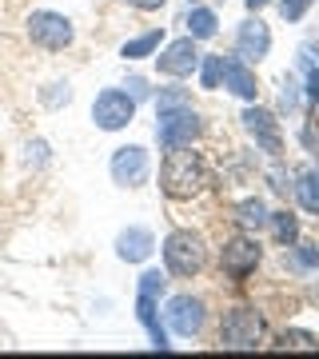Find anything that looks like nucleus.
I'll return each instance as SVG.
<instances>
[{
  "label": "nucleus",
  "mask_w": 319,
  "mask_h": 359,
  "mask_svg": "<svg viewBox=\"0 0 319 359\" xmlns=\"http://www.w3.org/2000/svg\"><path fill=\"white\" fill-rule=\"evenodd\" d=\"M208 184H212L208 160L191 144H184V148H164V160H160V192L168 200H196Z\"/></svg>",
  "instance_id": "nucleus-1"
},
{
  "label": "nucleus",
  "mask_w": 319,
  "mask_h": 359,
  "mask_svg": "<svg viewBox=\"0 0 319 359\" xmlns=\"http://www.w3.org/2000/svg\"><path fill=\"white\" fill-rule=\"evenodd\" d=\"M160 256H164V271L168 276H176V280H191V276H200L208 264V244L200 231L191 228H176L164 236V244H160Z\"/></svg>",
  "instance_id": "nucleus-2"
},
{
  "label": "nucleus",
  "mask_w": 319,
  "mask_h": 359,
  "mask_svg": "<svg viewBox=\"0 0 319 359\" xmlns=\"http://www.w3.org/2000/svg\"><path fill=\"white\" fill-rule=\"evenodd\" d=\"M264 332H268V323H264L259 308L236 304L219 320V347L224 351H255V347L264 344Z\"/></svg>",
  "instance_id": "nucleus-3"
},
{
  "label": "nucleus",
  "mask_w": 319,
  "mask_h": 359,
  "mask_svg": "<svg viewBox=\"0 0 319 359\" xmlns=\"http://www.w3.org/2000/svg\"><path fill=\"white\" fill-rule=\"evenodd\" d=\"M25 32L44 52H64V48H72V40H76V25L64 13H56V8H36L25 20Z\"/></svg>",
  "instance_id": "nucleus-4"
},
{
  "label": "nucleus",
  "mask_w": 319,
  "mask_h": 359,
  "mask_svg": "<svg viewBox=\"0 0 319 359\" xmlns=\"http://www.w3.org/2000/svg\"><path fill=\"white\" fill-rule=\"evenodd\" d=\"M259 264H264V244L255 240L252 231H236V236H228L219 244V268H224L228 280L243 283Z\"/></svg>",
  "instance_id": "nucleus-5"
},
{
  "label": "nucleus",
  "mask_w": 319,
  "mask_h": 359,
  "mask_svg": "<svg viewBox=\"0 0 319 359\" xmlns=\"http://www.w3.org/2000/svg\"><path fill=\"white\" fill-rule=\"evenodd\" d=\"M200 136H204V116L191 104L156 112V140H160V148H184V144H196Z\"/></svg>",
  "instance_id": "nucleus-6"
},
{
  "label": "nucleus",
  "mask_w": 319,
  "mask_h": 359,
  "mask_svg": "<svg viewBox=\"0 0 319 359\" xmlns=\"http://www.w3.org/2000/svg\"><path fill=\"white\" fill-rule=\"evenodd\" d=\"M164 323H168V332L179 335V339H196V335L204 332V323H208V304L200 299V295L179 292L164 304Z\"/></svg>",
  "instance_id": "nucleus-7"
},
{
  "label": "nucleus",
  "mask_w": 319,
  "mask_h": 359,
  "mask_svg": "<svg viewBox=\"0 0 319 359\" xmlns=\"http://www.w3.org/2000/svg\"><path fill=\"white\" fill-rule=\"evenodd\" d=\"M108 176H112L116 188H140V184H148V176H152L148 148L144 144H120L112 152V160H108Z\"/></svg>",
  "instance_id": "nucleus-8"
},
{
  "label": "nucleus",
  "mask_w": 319,
  "mask_h": 359,
  "mask_svg": "<svg viewBox=\"0 0 319 359\" xmlns=\"http://www.w3.org/2000/svg\"><path fill=\"white\" fill-rule=\"evenodd\" d=\"M136 120V100L128 96V88H104L92 100V124L100 132H124Z\"/></svg>",
  "instance_id": "nucleus-9"
},
{
  "label": "nucleus",
  "mask_w": 319,
  "mask_h": 359,
  "mask_svg": "<svg viewBox=\"0 0 319 359\" xmlns=\"http://www.w3.org/2000/svg\"><path fill=\"white\" fill-rule=\"evenodd\" d=\"M243 132L255 140V148L264 156H271V160H280L283 156V128H280V116L271 112V108H259V104H247L243 108Z\"/></svg>",
  "instance_id": "nucleus-10"
},
{
  "label": "nucleus",
  "mask_w": 319,
  "mask_h": 359,
  "mask_svg": "<svg viewBox=\"0 0 319 359\" xmlns=\"http://www.w3.org/2000/svg\"><path fill=\"white\" fill-rule=\"evenodd\" d=\"M200 40L191 36H179V40H164L160 52H156V68L160 76H172V80H188L196 68H200Z\"/></svg>",
  "instance_id": "nucleus-11"
},
{
  "label": "nucleus",
  "mask_w": 319,
  "mask_h": 359,
  "mask_svg": "<svg viewBox=\"0 0 319 359\" xmlns=\"http://www.w3.org/2000/svg\"><path fill=\"white\" fill-rule=\"evenodd\" d=\"M219 88H228L236 100L252 104L255 96H259V80H255V68L247 65V60H240L236 52L219 56Z\"/></svg>",
  "instance_id": "nucleus-12"
},
{
  "label": "nucleus",
  "mask_w": 319,
  "mask_h": 359,
  "mask_svg": "<svg viewBox=\"0 0 319 359\" xmlns=\"http://www.w3.org/2000/svg\"><path fill=\"white\" fill-rule=\"evenodd\" d=\"M268 52H271V28L259 20V13H252L240 28H236V56L255 68Z\"/></svg>",
  "instance_id": "nucleus-13"
},
{
  "label": "nucleus",
  "mask_w": 319,
  "mask_h": 359,
  "mask_svg": "<svg viewBox=\"0 0 319 359\" xmlns=\"http://www.w3.org/2000/svg\"><path fill=\"white\" fill-rule=\"evenodd\" d=\"M136 320L144 323V332H148L156 351H172V332H168V323L160 320V299H156V295L136 292Z\"/></svg>",
  "instance_id": "nucleus-14"
},
{
  "label": "nucleus",
  "mask_w": 319,
  "mask_h": 359,
  "mask_svg": "<svg viewBox=\"0 0 319 359\" xmlns=\"http://www.w3.org/2000/svg\"><path fill=\"white\" fill-rule=\"evenodd\" d=\"M152 252H156L152 228L128 224V228L116 236V259H124V264H144V259H152Z\"/></svg>",
  "instance_id": "nucleus-15"
},
{
  "label": "nucleus",
  "mask_w": 319,
  "mask_h": 359,
  "mask_svg": "<svg viewBox=\"0 0 319 359\" xmlns=\"http://www.w3.org/2000/svg\"><path fill=\"white\" fill-rule=\"evenodd\" d=\"M268 204H264V200H259V196H247V200H240V204H236V228L240 231H264L268 228Z\"/></svg>",
  "instance_id": "nucleus-16"
},
{
  "label": "nucleus",
  "mask_w": 319,
  "mask_h": 359,
  "mask_svg": "<svg viewBox=\"0 0 319 359\" xmlns=\"http://www.w3.org/2000/svg\"><path fill=\"white\" fill-rule=\"evenodd\" d=\"M292 192L307 216H319V168H307L292 180Z\"/></svg>",
  "instance_id": "nucleus-17"
},
{
  "label": "nucleus",
  "mask_w": 319,
  "mask_h": 359,
  "mask_svg": "<svg viewBox=\"0 0 319 359\" xmlns=\"http://www.w3.org/2000/svg\"><path fill=\"white\" fill-rule=\"evenodd\" d=\"M160 44H164V28H152V32H140V36L124 40L120 56H124V60H144V56H156Z\"/></svg>",
  "instance_id": "nucleus-18"
},
{
  "label": "nucleus",
  "mask_w": 319,
  "mask_h": 359,
  "mask_svg": "<svg viewBox=\"0 0 319 359\" xmlns=\"http://www.w3.org/2000/svg\"><path fill=\"white\" fill-rule=\"evenodd\" d=\"M268 228H271V236H276L280 248H292L295 240H299V216H295V212H271Z\"/></svg>",
  "instance_id": "nucleus-19"
},
{
  "label": "nucleus",
  "mask_w": 319,
  "mask_h": 359,
  "mask_svg": "<svg viewBox=\"0 0 319 359\" xmlns=\"http://www.w3.org/2000/svg\"><path fill=\"white\" fill-rule=\"evenodd\" d=\"M219 32V16L212 13V8H188V36L191 40H212Z\"/></svg>",
  "instance_id": "nucleus-20"
},
{
  "label": "nucleus",
  "mask_w": 319,
  "mask_h": 359,
  "mask_svg": "<svg viewBox=\"0 0 319 359\" xmlns=\"http://www.w3.org/2000/svg\"><path fill=\"white\" fill-rule=\"evenodd\" d=\"M40 104L44 108H64V104H72V84L68 80H52L40 88Z\"/></svg>",
  "instance_id": "nucleus-21"
},
{
  "label": "nucleus",
  "mask_w": 319,
  "mask_h": 359,
  "mask_svg": "<svg viewBox=\"0 0 319 359\" xmlns=\"http://www.w3.org/2000/svg\"><path fill=\"white\" fill-rule=\"evenodd\" d=\"M152 100H156V112H168V108H184V104H191V92L179 88V84H168V88L156 92Z\"/></svg>",
  "instance_id": "nucleus-22"
},
{
  "label": "nucleus",
  "mask_w": 319,
  "mask_h": 359,
  "mask_svg": "<svg viewBox=\"0 0 319 359\" xmlns=\"http://www.w3.org/2000/svg\"><path fill=\"white\" fill-rule=\"evenodd\" d=\"M25 164L32 168V172H40V168H48L52 164V148H48V140H28V148H25Z\"/></svg>",
  "instance_id": "nucleus-23"
},
{
  "label": "nucleus",
  "mask_w": 319,
  "mask_h": 359,
  "mask_svg": "<svg viewBox=\"0 0 319 359\" xmlns=\"http://www.w3.org/2000/svg\"><path fill=\"white\" fill-rule=\"evenodd\" d=\"M292 264L299 271L307 268H319V244H307V240H295L292 244Z\"/></svg>",
  "instance_id": "nucleus-24"
},
{
  "label": "nucleus",
  "mask_w": 319,
  "mask_h": 359,
  "mask_svg": "<svg viewBox=\"0 0 319 359\" xmlns=\"http://www.w3.org/2000/svg\"><path fill=\"white\" fill-rule=\"evenodd\" d=\"M299 104H304V84H295L292 76L283 80V88H280V112H299Z\"/></svg>",
  "instance_id": "nucleus-25"
},
{
  "label": "nucleus",
  "mask_w": 319,
  "mask_h": 359,
  "mask_svg": "<svg viewBox=\"0 0 319 359\" xmlns=\"http://www.w3.org/2000/svg\"><path fill=\"white\" fill-rule=\"evenodd\" d=\"M136 292H148V295H156V299H164V292H168V271H160V268H148L140 276V287Z\"/></svg>",
  "instance_id": "nucleus-26"
},
{
  "label": "nucleus",
  "mask_w": 319,
  "mask_h": 359,
  "mask_svg": "<svg viewBox=\"0 0 319 359\" xmlns=\"http://www.w3.org/2000/svg\"><path fill=\"white\" fill-rule=\"evenodd\" d=\"M315 4H319V0H280V16L287 20V25H299Z\"/></svg>",
  "instance_id": "nucleus-27"
},
{
  "label": "nucleus",
  "mask_w": 319,
  "mask_h": 359,
  "mask_svg": "<svg viewBox=\"0 0 319 359\" xmlns=\"http://www.w3.org/2000/svg\"><path fill=\"white\" fill-rule=\"evenodd\" d=\"M200 84H204L208 92H216L219 88V56H200Z\"/></svg>",
  "instance_id": "nucleus-28"
},
{
  "label": "nucleus",
  "mask_w": 319,
  "mask_h": 359,
  "mask_svg": "<svg viewBox=\"0 0 319 359\" xmlns=\"http://www.w3.org/2000/svg\"><path fill=\"white\" fill-rule=\"evenodd\" d=\"M280 347H307V351H311V347H319V339L311 332H295L292 327V332L280 335Z\"/></svg>",
  "instance_id": "nucleus-29"
},
{
  "label": "nucleus",
  "mask_w": 319,
  "mask_h": 359,
  "mask_svg": "<svg viewBox=\"0 0 319 359\" xmlns=\"http://www.w3.org/2000/svg\"><path fill=\"white\" fill-rule=\"evenodd\" d=\"M128 96H132V100L140 104V100H152V88H148V80H140V76H128Z\"/></svg>",
  "instance_id": "nucleus-30"
},
{
  "label": "nucleus",
  "mask_w": 319,
  "mask_h": 359,
  "mask_svg": "<svg viewBox=\"0 0 319 359\" xmlns=\"http://www.w3.org/2000/svg\"><path fill=\"white\" fill-rule=\"evenodd\" d=\"M304 100H307V104H319V68H307V80H304Z\"/></svg>",
  "instance_id": "nucleus-31"
},
{
  "label": "nucleus",
  "mask_w": 319,
  "mask_h": 359,
  "mask_svg": "<svg viewBox=\"0 0 319 359\" xmlns=\"http://www.w3.org/2000/svg\"><path fill=\"white\" fill-rule=\"evenodd\" d=\"M120 4H128V8H136V13H160L168 0H120Z\"/></svg>",
  "instance_id": "nucleus-32"
},
{
  "label": "nucleus",
  "mask_w": 319,
  "mask_h": 359,
  "mask_svg": "<svg viewBox=\"0 0 319 359\" xmlns=\"http://www.w3.org/2000/svg\"><path fill=\"white\" fill-rule=\"evenodd\" d=\"M271 188H276V192H292V176H287V172H280V168H276V172H271Z\"/></svg>",
  "instance_id": "nucleus-33"
},
{
  "label": "nucleus",
  "mask_w": 319,
  "mask_h": 359,
  "mask_svg": "<svg viewBox=\"0 0 319 359\" xmlns=\"http://www.w3.org/2000/svg\"><path fill=\"white\" fill-rule=\"evenodd\" d=\"M304 144H307V148H315V152H319V124H311V128L304 132Z\"/></svg>",
  "instance_id": "nucleus-34"
},
{
  "label": "nucleus",
  "mask_w": 319,
  "mask_h": 359,
  "mask_svg": "<svg viewBox=\"0 0 319 359\" xmlns=\"http://www.w3.org/2000/svg\"><path fill=\"white\" fill-rule=\"evenodd\" d=\"M243 4H247V13H259V8H268L271 0H243Z\"/></svg>",
  "instance_id": "nucleus-35"
}]
</instances>
